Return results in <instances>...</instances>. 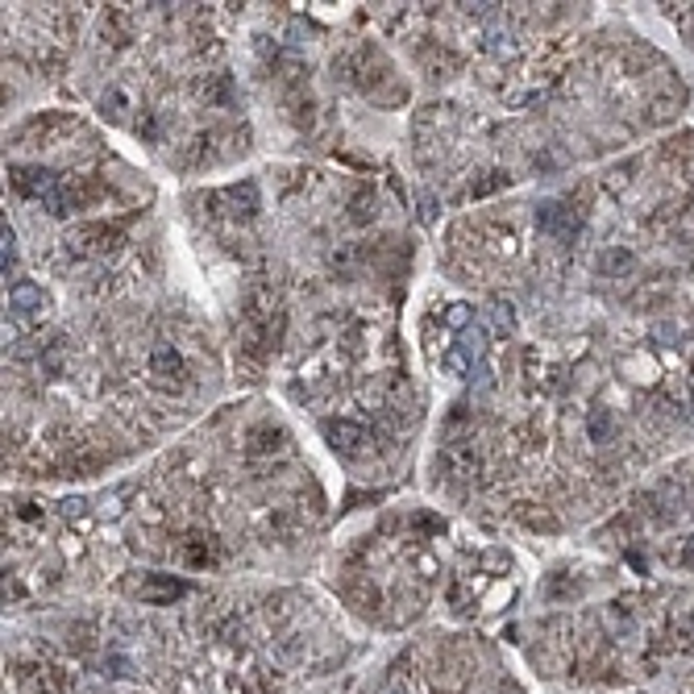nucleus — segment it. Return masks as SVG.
Returning a JSON list of instances; mask_svg holds the SVG:
<instances>
[{"label": "nucleus", "instance_id": "obj_1", "mask_svg": "<svg viewBox=\"0 0 694 694\" xmlns=\"http://www.w3.org/2000/svg\"><path fill=\"white\" fill-rule=\"evenodd\" d=\"M100 195H104V184L96 175H63L55 192H50V200H46V212L50 217H71L79 208H92Z\"/></svg>", "mask_w": 694, "mask_h": 694}, {"label": "nucleus", "instance_id": "obj_2", "mask_svg": "<svg viewBox=\"0 0 694 694\" xmlns=\"http://www.w3.org/2000/svg\"><path fill=\"white\" fill-rule=\"evenodd\" d=\"M470 670H474V662H470V653L462 649V644H445V649H437L433 682H437V690H441V694L466 690Z\"/></svg>", "mask_w": 694, "mask_h": 694}, {"label": "nucleus", "instance_id": "obj_3", "mask_svg": "<svg viewBox=\"0 0 694 694\" xmlns=\"http://www.w3.org/2000/svg\"><path fill=\"white\" fill-rule=\"evenodd\" d=\"M536 225H541V233H549V238L570 241L578 229H582V208H574V200H545V204L536 208Z\"/></svg>", "mask_w": 694, "mask_h": 694}, {"label": "nucleus", "instance_id": "obj_4", "mask_svg": "<svg viewBox=\"0 0 694 694\" xmlns=\"http://www.w3.org/2000/svg\"><path fill=\"white\" fill-rule=\"evenodd\" d=\"M325 437L337 454H346V457H362L370 449V441H374V433L358 420H325Z\"/></svg>", "mask_w": 694, "mask_h": 694}, {"label": "nucleus", "instance_id": "obj_5", "mask_svg": "<svg viewBox=\"0 0 694 694\" xmlns=\"http://www.w3.org/2000/svg\"><path fill=\"white\" fill-rule=\"evenodd\" d=\"M9 184H13V192L17 195L46 204L50 192H55V184H59V175H50L46 167H9Z\"/></svg>", "mask_w": 694, "mask_h": 694}, {"label": "nucleus", "instance_id": "obj_6", "mask_svg": "<svg viewBox=\"0 0 694 694\" xmlns=\"http://www.w3.org/2000/svg\"><path fill=\"white\" fill-rule=\"evenodd\" d=\"M179 557H184V565H192V570L217 565L221 562V541L212 536V532H187L184 541H179Z\"/></svg>", "mask_w": 694, "mask_h": 694}, {"label": "nucleus", "instance_id": "obj_7", "mask_svg": "<svg viewBox=\"0 0 694 694\" xmlns=\"http://www.w3.org/2000/svg\"><path fill=\"white\" fill-rule=\"evenodd\" d=\"M208 204H212V208L229 204V208H225L229 217H254V212H258V187H254V184L221 187V192L208 195Z\"/></svg>", "mask_w": 694, "mask_h": 694}, {"label": "nucleus", "instance_id": "obj_8", "mask_svg": "<svg viewBox=\"0 0 694 694\" xmlns=\"http://www.w3.org/2000/svg\"><path fill=\"white\" fill-rule=\"evenodd\" d=\"M117 241H121L117 225H84L71 233V250L76 254H109Z\"/></svg>", "mask_w": 694, "mask_h": 694}, {"label": "nucleus", "instance_id": "obj_9", "mask_svg": "<svg viewBox=\"0 0 694 694\" xmlns=\"http://www.w3.org/2000/svg\"><path fill=\"white\" fill-rule=\"evenodd\" d=\"M138 595L146 603H171V599L187 595V582L184 578H167V574H146L138 582Z\"/></svg>", "mask_w": 694, "mask_h": 694}, {"label": "nucleus", "instance_id": "obj_10", "mask_svg": "<svg viewBox=\"0 0 694 694\" xmlns=\"http://www.w3.org/2000/svg\"><path fill=\"white\" fill-rule=\"evenodd\" d=\"M9 308L17 316L46 312V292L38 287V283H13V287H9Z\"/></svg>", "mask_w": 694, "mask_h": 694}, {"label": "nucleus", "instance_id": "obj_11", "mask_svg": "<svg viewBox=\"0 0 694 694\" xmlns=\"http://www.w3.org/2000/svg\"><path fill=\"white\" fill-rule=\"evenodd\" d=\"M150 374H158V379H167V383L184 379V358H179V349L175 346H154L150 349Z\"/></svg>", "mask_w": 694, "mask_h": 694}, {"label": "nucleus", "instance_id": "obj_12", "mask_svg": "<svg viewBox=\"0 0 694 694\" xmlns=\"http://www.w3.org/2000/svg\"><path fill=\"white\" fill-rule=\"evenodd\" d=\"M283 441H287V433L283 428H271V424H262V428H254L250 433V445H246V454L258 457V454H275V449H283Z\"/></svg>", "mask_w": 694, "mask_h": 694}, {"label": "nucleus", "instance_id": "obj_13", "mask_svg": "<svg viewBox=\"0 0 694 694\" xmlns=\"http://www.w3.org/2000/svg\"><path fill=\"white\" fill-rule=\"evenodd\" d=\"M586 433H590V441L608 445L611 437H616V416H611L608 408H595V412L586 416Z\"/></svg>", "mask_w": 694, "mask_h": 694}, {"label": "nucleus", "instance_id": "obj_14", "mask_svg": "<svg viewBox=\"0 0 694 694\" xmlns=\"http://www.w3.org/2000/svg\"><path fill=\"white\" fill-rule=\"evenodd\" d=\"M208 100H217V104H233V84H229V76H208L204 79V87H200Z\"/></svg>", "mask_w": 694, "mask_h": 694}, {"label": "nucleus", "instance_id": "obj_15", "mask_svg": "<svg viewBox=\"0 0 694 694\" xmlns=\"http://www.w3.org/2000/svg\"><path fill=\"white\" fill-rule=\"evenodd\" d=\"M670 644H673V649H682V653H694V616L673 619V628H670Z\"/></svg>", "mask_w": 694, "mask_h": 694}, {"label": "nucleus", "instance_id": "obj_16", "mask_svg": "<svg viewBox=\"0 0 694 694\" xmlns=\"http://www.w3.org/2000/svg\"><path fill=\"white\" fill-rule=\"evenodd\" d=\"M632 254L628 250H608L603 258H599V271H608V275H628L632 271Z\"/></svg>", "mask_w": 694, "mask_h": 694}, {"label": "nucleus", "instance_id": "obj_17", "mask_svg": "<svg viewBox=\"0 0 694 694\" xmlns=\"http://www.w3.org/2000/svg\"><path fill=\"white\" fill-rule=\"evenodd\" d=\"M379 694H416V690H412V673H403V662L387 673V682H383Z\"/></svg>", "mask_w": 694, "mask_h": 694}, {"label": "nucleus", "instance_id": "obj_18", "mask_svg": "<svg viewBox=\"0 0 694 694\" xmlns=\"http://www.w3.org/2000/svg\"><path fill=\"white\" fill-rule=\"evenodd\" d=\"M100 104H104V113H109V117H125V109H130V96H125V92H121V87H109V92H104V96H100Z\"/></svg>", "mask_w": 694, "mask_h": 694}, {"label": "nucleus", "instance_id": "obj_19", "mask_svg": "<svg viewBox=\"0 0 694 694\" xmlns=\"http://www.w3.org/2000/svg\"><path fill=\"white\" fill-rule=\"evenodd\" d=\"M374 212H379V208H374V192H358V195H354V212H349V217L358 221V225H366Z\"/></svg>", "mask_w": 694, "mask_h": 694}, {"label": "nucleus", "instance_id": "obj_20", "mask_svg": "<svg viewBox=\"0 0 694 694\" xmlns=\"http://www.w3.org/2000/svg\"><path fill=\"white\" fill-rule=\"evenodd\" d=\"M678 562H682L686 570H694V536H690V541L682 545V554H678Z\"/></svg>", "mask_w": 694, "mask_h": 694}]
</instances>
